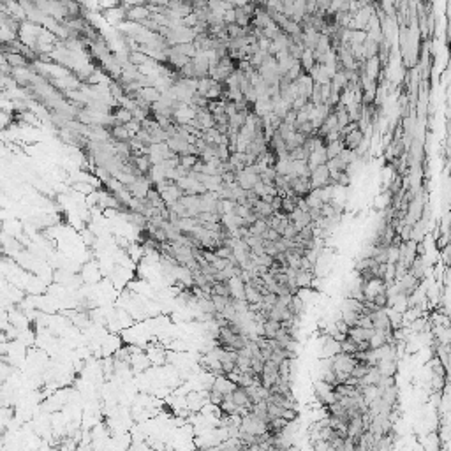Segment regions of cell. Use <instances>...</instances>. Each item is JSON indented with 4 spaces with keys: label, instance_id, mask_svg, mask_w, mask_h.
Instances as JSON below:
<instances>
[{
    "label": "cell",
    "instance_id": "6da1fadb",
    "mask_svg": "<svg viewBox=\"0 0 451 451\" xmlns=\"http://www.w3.org/2000/svg\"><path fill=\"white\" fill-rule=\"evenodd\" d=\"M309 180L312 189H321L324 187V185H330L332 184V180H330V169L326 168V164H319V166H316L310 171Z\"/></svg>",
    "mask_w": 451,
    "mask_h": 451
},
{
    "label": "cell",
    "instance_id": "7a4b0ae2",
    "mask_svg": "<svg viewBox=\"0 0 451 451\" xmlns=\"http://www.w3.org/2000/svg\"><path fill=\"white\" fill-rule=\"evenodd\" d=\"M363 139H365V134H363V131L358 127V129H354V131H351V132H347V134L342 136L340 141H342V145H344V148H349V150H356L358 145L362 143Z\"/></svg>",
    "mask_w": 451,
    "mask_h": 451
},
{
    "label": "cell",
    "instance_id": "52a82bcc",
    "mask_svg": "<svg viewBox=\"0 0 451 451\" xmlns=\"http://www.w3.org/2000/svg\"><path fill=\"white\" fill-rule=\"evenodd\" d=\"M284 418V420H287V421H296L298 420V409H293V407H285V409H282V414H280Z\"/></svg>",
    "mask_w": 451,
    "mask_h": 451
},
{
    "label": "cell",
    "instance_id": "ba28073f",
    "mask_svg": "<svg viewBox=\"0 0 451 451\" xmlns=\"http://www.w3.org/2000/svg\"><path fill=\"white\" fill-rule=\"evenodd\" d=\"M298 234V229H296V226L293 224L291 221L287 222V226L284 227V233H282V237L284 238H291V240H295V237Z\"/></svg>",
    "mask_w": 451,
    "mask_h": 451
},
{
    "label": "cell",
    "instance_id": "8992f818",
    "mask_svg": "<svg viewBox=\"0 0 451 451\" xmlns=\"http://www.w3.org/2000/svg\"><path fill=\"white\" fill-rule=\"evenodd\" d=\"M324 148H326V155H328V159H332V157H337L338 154H340L344 145H342L340 139H337V141H328L324 145Z\"/></svg>",
    "mask_w": 451,
    "mask_h": 451
},
{
    "label": "cell",
    "instance_id": "9c48e42d",
    "mask_svg": "<svg viewBox=\"0 0 451 451\" xmlns=\"http://www.w3.org/2000/svg\"><path fill=\"white\" fill-rule=\"evenodd\" d=\"M7 59H9V62L12 65H25V64H27V62L22 59V55H9Z\"/></svg>",
    "mask_w": 451,
    "mask_h": 451
},
{
    "label": "cell",
    "instance_id": "30bf717a",
    "mask_svg": "<svg viewBox=\"0 0 451 451\" xmlns=\"http://www.w3.org/2000/svg\"><path fill=\"white\" fill-rule=\"evenodd\" d=\"M231 7H243L245 4H249L250 0H226Z\"/></svg>",
    "mask_w": 451,
    "mask_h": 451
},
{
    "label": "cell",
    "instance_id": "3957f363",
    "mask_svg": "<svg viewBox=\"0 0 451 451\" xmlns=\"http://www.w3.org/2000/svg\"><path fill=\"white\" fill-rule=\"evenodd\" d=\"M231 400H233V402L237 404L238 407H249V409L252 407L250 396L247 395L245 388H242V386H237L233 391H231Z\"/></svg>",
    "mask_w": 451,
    "mask_h": 451
},
{
    "label": "cell",
    "instance_id": "5b68a950",
    "mask_svg": "<svg viewBox=\"0 0 451 451\" xmlns=\"http://www.w3.org/2000/svg\"><path fill=\"white\" fill-rule=\"evenodd\" d=\"M212 295L226 296V298H233V296H231L229 282H227V280H222V282H213V284H212Z\"/></svg>",
    "mask_w": 451,
    "mask_h": 451
},
{
    "label": "cell",
    "instance_id": "277c9868",
    "mask_svg": "<svg viewBox=\"0 0 451 451\" xmlns=\"http://www.w3.org/2000/svg\"><path fill=\"white\" fill-rule=\"evenodd\" d=\"M212 388H215L217 391H221L222 395H229V393L237 388V384H234L231 379H227L226 375H217V377L213 379Z\"/></svg>",
    "mask_w": 451,
    "mask_h": 451
}]
</instances>
